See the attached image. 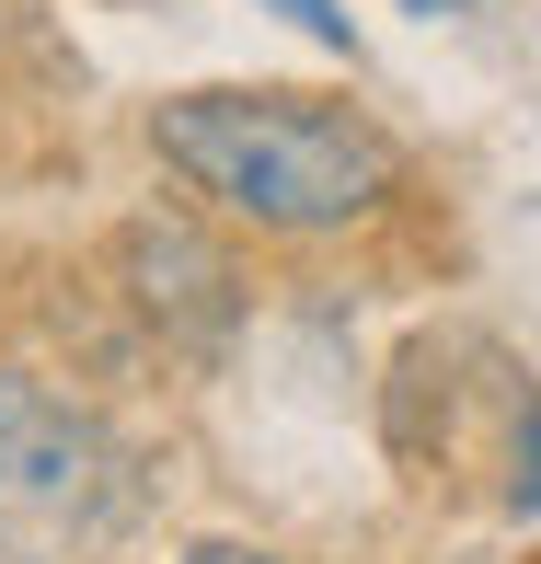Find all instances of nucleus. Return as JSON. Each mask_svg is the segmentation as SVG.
Returning <instances> with one entry per match:
<instances>
[{"label": "nucleus", "instance_id": "obj_1", "mask_svg": "<svg viewBox=\"0 0 541 564\" xmlns=\"http://www.w3.org/2000/svg\"><path fill=\"white\" fill-rule=\"evenodd\" d=\"M150 150L253 230H357L403 185V150L312 93H173L150 105Z\"/></svg>", "mask_w": 541, "mask_h": 564}, {"label": "nucleus", "instance_id": "obj_2", "mask_svg": "<svg viewBox=\"0 0 541 564\" xmlns=\"http://www.w3.org/2000/svg\"><path fill=\"white\" fill-rule=\"evenodd\" d=\"M0 496L46 519H116V449L93 415H69L46 380L0 369Z\"/></svg>", "mask_w": 541, "mask_h": 564}, {"label": "nucleus", "instance_id": "obj_3", "mask_svg": "<svg viewBox=\"0 0 541 564\" xmlns=\"http://www.w3.org/2000/svg\"><path fill=\"white\" fill-rule=\"evenodd\" d=\"M116 276H127V300H139L173 346H230V323H242V276H230V253L196 219H173V208H150V219L116 230Z\"/></svg>", "mask_w": 541, "mask_h": 564}, {"label": "nucleus", "instance_id": "obj_4", "mask_svg": "<svg viewBox=\"0 0 541 564\" xmlns=\"http://www.w3.org/2000/svg\"><path fill=\"white\" fill-rule=\"evenodd\" d=\"M507 507H519V519H541V403L519 415V473H507Z\"/></svg>", "mask_w": 541, "mask_h": 564}, {"label": "nucleus", "instance_id": "obj_5", "mask_svg": "<svg viewBox=\"0 0 541 564\" xmlns=\"http://www.w3.org/2000/svg\"><path fill=\"white\" fill-rule=\"evenodd\" d=\"M277 12H289L300 35H323V46H357V35H346V12H334V0H277Z\"/></svg>", "mask_w": 541, "mask_h": 564}, {"label": "nucleus", "instance_id": "obj_6", "mask_svg": "<svg viewBox=\"0 0 541 564\" xmlns=\"http://www.w3.org/2000/svg\"><path fill=\"white\" fill-rule=\"evenodd\" d=\"M185 564H277V553H253V542H185Z\"/></svg>", "mask_w": 541, "mask_h": 564}, {"label": "nucleus", "instance_id": "obj_7", "mask_svg": "<svg viewBox=\"0 0 541 564\" xmlns=\"http://www.w3.org/2000/svg\"><path fill=\"white\" fill-rule=\"evenodd\" d=\"M0 564H23V553H12V530H0Z\"/></svg>", "mask_w": 541, "mask_h": 564}]
</instances>
